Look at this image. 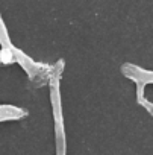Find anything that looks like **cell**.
Returning <instances> with one entry per match:
<instances>
[{
	"label": "cell",
	"instance_id": "7a4b0ae2",
	"mask_svg": "<svg viewBox=\"0 0 153 155\" xmlns=\"http://www.w3.org/2000/svg\"><path fill=\"white\" fill-rule=\"evenodd\" d=\"M0 44H2L3 49H12V44L9 41V37H8V31L3 25V20L0 17Z\"/></svg>",
	"mask_w": 153,
	"mask_h": 155
},
{
	"label": "cell",
	"instance_id": "6da1fadb",
	"mask_svg": "<svg viewBox=\"0 0 153 155\" xmlns=\"http://www.w3.org/2000/svg\"><path fill=\"white\" fill-rule=\"evenodd\" d=\"M26 114L21 108L11 107V105H0V122L3 120H11V119H20Z\"/></svg>",
	"mask_w": 153,
	"mask_h": 155
},
{
	"label": "cell",
	"instance_id": "3957f363",
	"mask_svg": "<svg viewBox=\"0 0 153 155\" xmlns=\"http://www.w3.org/2000/svg\"><path fill=\"white\" fill-rule=\"evenodd\" d=\"M0 64H2V58H0Z\"/></svg>",
	"mask_w": 153,
	"mask_h": 155
}]
</instances>
